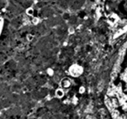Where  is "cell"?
Listing matches in <instances>:
<instances>
[{"instance_id": "6da1fadb", "label": "cell", "mask_w": 127, "mask_h": 119, "mask_svg": "<svg viewBox=\"0 0 127 119\" xmlns=\"http://www.w3.org/2000/svg\"><path fill=\"white\" fill-rule=\"evenodd\" d=\"M104 103L113 117L127 118V42L113 67Z\"/></svg>"}, {"instance_id": "7a4b0ae2", "label": "cell", "mask_w": 127, "mask_h": 119, "mask_svg": "<svg viewBox=\"0 0 127 119\" xmlns=\"http://www.w3.org/2000/svg\"><path fill=\"white\" fill-rule=\"evenodd\" d=\"M122 9L125 13H127V0H121Z\"/></svg>"}]
</instances>
